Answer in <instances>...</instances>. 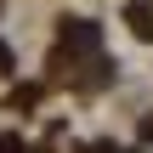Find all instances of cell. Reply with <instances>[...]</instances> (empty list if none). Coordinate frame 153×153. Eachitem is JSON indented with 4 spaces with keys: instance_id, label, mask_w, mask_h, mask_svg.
Masks as SVG:
<instances>
[{
    "instance_id": "6da1fadb",
    "label": "cell",
    "mask_w": 153,
    "mask_h": 153,
    "mask_svg": "<svg viewBox=\"0 0 153 153\" xmlns=\"http://www.w3.org/2000/svg\"><path fill=\"white\" fill-rule=\"evenodd\" d=\"M131 28H136L142 40H153V0H136V6H131Z\"/></svg>"
},
{
    "instance_id": "7a4b0ae2",
    "label": "cell",
    "mask_w": 153,
    "mask_h": 153,
    "mask_svg": "<svg viewBox=\"0 0 153 153\" xmlns=\"http://www.w3.org/2000/svg\"><path fill=\"white\" fill-rule=\"evenodd\" d=\"M0 74H11V51L6 45H0Z\"/></svg>"
}]
</instances>
